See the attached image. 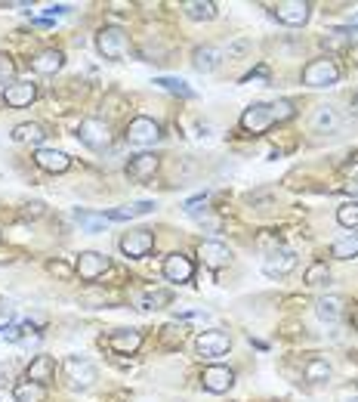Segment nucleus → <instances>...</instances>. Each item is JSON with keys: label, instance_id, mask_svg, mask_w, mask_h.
Returning <instances> with one entry per match:
<instances>
[{"label": "nucleus", "instance_id": "obj_38", "mask_svg": "<svg viewBox=\"0 0 358 402\" xmlns=\"http://www.w3.org/2000/svg\"><path fill=\"white\" fill-rule=\"evenodd\" d=\"M16 77V66H13L10 56H0V87H6V84Z\"/></svg>", "mask_w": 358, "mask_h": 402}, {"label": "nucleus", "instance_id": "obj_27", "mask_svg": "<svg viewBox=\"0 0 358 402\" xmlns=\"http://www.w3.org/2000/svg\"><path fill=\"white\" fill-rule=\"evenodd\" d=\"M331 257H336V260H352V257H358V232H346L343 239H336L331 248Z\"/></svg>", "mask_w": 358, "mask_h": 402}, {"label": "nucleus", "instance_id": "obj_13", "mask_svg": "<svg viewBox=\"0 0 358 402\" xmlns=\"http://www.w3.org/2000/svg\"><path fill=\"white\" fill-rule=\"evenodd\" d=\"M34 99H38V87H34L31 81L10 84V87L3 90V103L10 105V109H28Z\"/></svg>", "mask_w": 358, "mask_h": 402}, {"label": "nucleus", "instance_id": "obj_16", "mask_svg": "<svg viewBox=\"0 0 358 402\" xmlns=\"http://www.w3.org/2000/svg\"><path fill=\"white\" fill-rule=\"evenodd\" d=\"M315 313H318L321 322L334 325V322H340L343 315H346V297H340V294H327V297H318V304H315Z\"/></svg>", "mask_w": 358, "mask_h": 402}, {"label": "nucleus", "instance_id": "obj_28", "mask_svg": "<svg viewBox=\"0 0 358 402\" xmlns=\"http://www.w3.org/2000/svg\"><path fill=\"white\" fill-rule=\"evenodd\" d=\"M13 396H16V402H44L47 390L40 384H34V380H22V384H16Z\"/></svg>", "mask_w": 358, "mask_h": 402}, {"label": "nucleus", "instance_id": "obj_46", "mask_svg": "<svg viewBox=\"0 0 358 402\" xmlns=\"http://www.w3.org/2000/svg\"><path fill=\"white\" fill-rule=\"evenodd\" d=\"M352 53H358V44H352Z\"/></svg>", "mask_w": 358, "mask_h": 402}, {"label": "nucleus", "instance_id": "obj_47", "mask_svg": "<svg viewBox=\"0 0 358 402\" xmlns=\"http://www.w3.org/2000/svg\"><path fill=\"white\" fill-rule=\"evenodd\" d=\"M352 402H358V399H352Z\"/></svg>", "mask_w": 358, "mask_h": 402}, {"label": "nucleus", "instance_id": "obj_32", "mask_svg": "<svg viewBox=\"0 0 358 402\" xmlns=\"http://www.w3.org/2000/svg\"><path fill=\"white\" fill-rule=\"evenodd\" d=\"M336 220H340V226H346V229H358V201H346V204H340Z\"/></svg>", "mask_w": 358, "mask_h": 402}, {"label": "nucleus", "instance_id": "obj_23", "mask_svg": "<svg viewBox=\"0 0 358 402\" xmlns=\"http://www.w3.org/2000/svg\"><path fill=\"white\" fill-rule=\"evenodd\" d=\"M155 211V201H133V204H124V207H114V211L105 214V220H133V217H146V214Z\"/></svg>", "mask_w": 358, "mask_h": 402}, {"label": "nucleus", "instance_id": "obj_12", "mask_svg": "<svg viewBox=\"0 0 358 402\" xmlns=\"http://www.w3.org/2000/svg\"><path fill=\"white\" fill-rule=\"evenodd\" d=\"M198 257H201V263L210 269H223L232 263V251H228L223 241H201V245H198Z\"/></svg>", "mask_w": 358, "mask_h": 402}, {"label": "nucleus", "instance_id": "obj_40", "mask_svg": "<svg viewBox=\"0 0 358 402\" xmlns=\"http://www.w3.org/2000/svg\"><path fill=\"white\" fill-rule=\"evenodd\" d=\"M49 272L59 278H68L71 276V267H65V263H49Z\"/></svg>", "mask_w": 358, "mask_h": 402}, {"label": "nucleus", "instance_id": "obj_11", "mask_svg": "<svg viewBox=\"0 0 358 402\" xmlns=\"http://www.w3.org/2000/svg\"><path fill=\"white\" fill-rule=\"evenodd\" d=\"M201 384H204V390H210V393H228L235 384V371L226 368V365H210V368H204Z\"/></svg>", "mask_w": 358, "mask_h": 402}, {"label": "nucleus", "instance_id": "obj_17", "mask_svg": "<svg viewBox=\"0 0 358 402\" xmlns=\"http://www.w3.org/2000/svg\"><path fill=\"white\" fill-rule=\"evenodd\" d=\"M297 267V254L293 251H272V254L263 260V272L272 278H278V276H288V272Z\"/></svg>", "mask_w": 358, "mask_h": 402}, {"label": "nucleus", "instance_id": "obj_30", "mask_svg": "<svg viewBox=\"0 0 358 402\" xmlns=\"http://www.w3.org/2000/svg\"><path fill=\"white\" fill-rule=\"evenodd\" d=\"M327 278H331V269H327L325 260H315L309 269H306V285L309 288H318V285H325Z\"/></svg>", "mask_w": 358, "mask_h": 402}, {"label": "nucleus", "instance_id": "obj_4", "mask_svg": "<svg viewBox=\"0 0 358 402\" xmlns=\"http://www.w3.org/2000/svg\"><path fill=\"white\" fill-rule=\"evenodd\" d=\"M157 140H161V127L146 114H139V118H133L127 124V142H133V146H152Z\"/></svg>", "mask_w": 358, "mask_h": 402}, {"label": "nucleus", "instance_id": "obj_2", "mask_svg": "<svg viewBox=\"0 0 358 402\" xmlns=\"http://www.w3.org/2000/svg\"><path fill=\"white\" fill-rule=\"evenodd\" d=\"M96 47L105 59H124L130 53V40H127V34L120 28H102L96 34Z\"/></svg>", "mask_w": 358, "mask_h": 402}, {"label": "nucleus", "instance_id": "obj_22", "mask_svg": "<svg viewBox=\"0 0 358 402\" xmlns=\"http://www.w3.org/2000/svg\"><path fill=\"white\" fill-rule=\"evenodd\" d=\"M219 62H223V53H219L217 47H198L195 53H192V66H195L198 71H204V75L217 71Z\"/></svg>", "mask_w": 358, "mask_h": 402}, {"label": "nucleus", "instance_id": "obj_41", "mask_svg": "<svg viewBox=\"0 0 358 402\" xmlns=\"http://www.w3.org/2000/svg\"><path fill=\"white\" fill-rule=\"evenodd\" d=\"M44 13H47V19H53V16H65V13H68V6H62V3H49Z\"/></svg>", "mask_w": 358, "mask_h": 402}, {"label": "nucleus", "instance_id": "obj_44", "mask_svg": "<svg viewBox=\"0 0 358 402\" xmlns=\"http://www.w3.org/2000/svg\"><path fill=\"white\" fill-rule=\"evenodd\" d=\"M0 263H13V251H0Z\"/></svg>", "mask_w": 358, "mask_h": 402}, {"label": "nucleus", "instance_id": "obj_6", "mask_svg": "<svg viewBox=\"0 0 358 402\" xmlns=\"http://www.w3.org/2000/svg\"><path fill=\"white\" fill-rule=\"evenodd\" d=\"M272 124H275V121H272L269 103H254V105H247V109H244V114H241V127H244L247 133H254V136L266 133Z\"/></svg>", "mask_w": 358, "mask_h": 402}, {"label": "nucleus", "instance_id": "obj_15", "mask_svg": "<svg viewBox=\"0 0 358 402\" xmlns=\"http://www.w3.org/2000/svg\"><path fill=\"white\" fill-rule=\"evenodd\" d=\"M34 164H38L40 170H49V174H65L71 158L65 152H59V149H34Z\"/></svg>", "mask_w": 358, "mask_h": 402}, {"label": "nucleus", "instance_id": "obj_3", "mask_svg": "<svg viewBox=\"0 0 358 402\" xmlns=\"http://www.w3.org/2000/svg\"><path fill=\"white\" fill-rule=\"evenodd\" d=\"M77 136H81V142L93 152H99V149H105L111 142V133H109V124H105L102 118H84L81 127H77Z\"/></svg>", "mask_w": 358, "mask_h": 402}, {"label": "nucleus", "instance_id": "obj_36", "mask_svg": "<svg viewBox=\"0 0 358 402\" xmlns=\"http://www.w3.org/2000/svg\"><path fill=\"white\" fill-rule=\"evenodd\" d=\"M75 217L87 232H99L105 226V217H96V214H87V211H75Z\"/></svg>", "mask_w": 358, "mask_h": 402}, {"label": "nucleus", "instance_id": "obj_7", "mask_svg": "<svg viewBox=\"0 0 358 402\" xmlns=\"http://www.w3.org/2000/svg\"><path fill=\"white\" fill-rule=\"evenodd\" d=\"M228 347H232V341L226 332H201L195 341V350L201 359H219L228 353Z\"/></svg>", "mask_w": 358, "mask_h": 402}, {"label": "nucleus", "instance_id": "obj_24", "mask_svg": "<svg viewBox=\"0 0 358 402\" xmlns=\"http://www.w3.org/2000/svg\"><path fill=\"white\" fill-rule=\"evenodd\" d=\"M182 10H185V16L195 19V22H210V19H217V3H213V0H189Z\"/></svg>", "mask_w": 358, "mask_h": 402}, {"label": "nucleus", "instance_id": "obj_42", "mask_svg": "<svg viewBox=\"0 0 358 402\" xmlns=\"http://www.w3.org/2000/svg\"><path fill=\"white\" fill-rule=\"evenodd\" d=\"M247 47H250V40H238V44H232V47H228V56H238V53H244Z\"/></svg>", "mask_w": 358, "mask_h": 402}, {"label": "nucleus", "instance_id": "obj_35", "mask_svg": "<svg viewBox=\"0 0 358 402\" xmlns=\"http://www.w3.org/2000/svg\"><path fill=\"white\" fill-rule=\"evenodd\" d=\"M269 109H272V121H288L293 118V103L290 99H275V103H269Z\"/></svg>", "mask_w": 358, "mask_h": 402}, {"label": "nucleus", "instance_id": "obj_31", "mask_svg": "<svg viewBox=\"0 0 358 402\" xmlns=\"http://www.w3.org/2000/svg\"><path fill=\"white\" fill-rule=\"evenodd\" d=\"M331 378V365H327V359H309L306 362V380H327Z\"/></svg>", "mask_w": 358, "mask_h": 402}, {"label": "nucleus", "instance_id": "obj_45", "mask_svg": "<svg viewBox=\"0 0 358 402\" xmlns=\"http://www.w3.org/2000/svg\"><path fill=\"white\" fill-rule=\"evenodd\" d=\"M352 112L358 114V93H355V96H352Z\"/></svg>", "mask_w": 358, "mask_h": 402}, {"label": "nucleus", "instance_id": "obj_34", "mask_svg": "<svg viewBox=\"0 0 358 402\" xmlns=\"http://www.w3.org/2000/svg\"><path fill=\"white\" fill-rule=\"evenodd\" d=\"M315 131H336V127H340V118H336V112L334 109H318V114H315Z\"/></svg>", "mask_w": 358, "mask_h": 402}, {"label": "nucleus", "instance_id": "obj_21", "mask_svg": "<svg viewBox=\"0 0 358 402\" xmlns=\"http://www.w3.org/2000/svg\"><path fill=\"white\" fill-rule=\"evenodd\" d=\"M62 66H65V56H62V50H44V53H38L31 59V68L38 71V75H56Z\"/></svg>", "mask_w": 358, "mask_h": 402}, {"label": "nucleus", "instance_id": "obj_14", "mask_svg": "<svg viewBox=\"0 0 358 402\" xmlns=\"http://www.w3.org/2000/svg\"><path fill=\"white\" fill-rule=\"evenodd\" d=\"M195 276V267H192V260L185 254H170L167 260H164V278L173 285H182L189 282V278Z\"/></svg>", "mask_w": 358, "mask_h": 402}, {"label": "nucleus", "instance_id": "obj_20", "mask_svg": "<svg viewBox=\"0 0 358 402\" xmlns=\"http://www.w3.org/2000/svg\"><path fill=\"white\" fill-rule=\"evenodd\" d=\"M28 380L47 387L49 380H56V359L53 356H34L28 365Z\"/></svg>", "mask_w": 358, "mask_h": 402}, {"label": "nucleus", "instance_id": "obj_8", "mask_svg": "<svg viewBox=\"0 0 358 402\" xmlns=\"http://www.w3.org/2000/svg\"><path fill=\"white\" fill-rule=\"evenodd\" d=\"M105 269H109V257L99 254V251H84L75 263V272L84 282H96L99 276H105Z\"/></svg>", "mask_w": 358, "mask_h": 402}, {"label": "nucleus", "instance_id": "obj_43", "mask_svg": "<svg viewBox=\"0 0 358 402\" xmlns=\"http://www.w3.org/2000/svg\"><path fill=\"white\" fill-rule=\"evenodd\" d=\"M346 174H349V179H352V183H358V161H352L346 168Z\"/></svg>", "mask_w": 358, "mask_h": 402}, {"label": "nucleus", "instance_id": "obj_19", "mask_svg": "<svg viewBox=\"0 0 358 402\" xmlns=\"http://www.w3.org/2000/svg\"><path fill=\"white\" fill-rule=\"evenodd\" d=\"M155 170H157V155H152V152L136 155V158H130V164H127V177L136 179V183H146V179H152Z\"/></svg>", "mask_w": 358, "mask_h": 402}, {"label": "nucleus", "instance_id": "obj_9", "mask_svg": "<svg viewBox=\"0 0 358 402\" xmlns=\"http://www.w3.org/2000/svg\"><path fill=\"white\" fill-rule=\"evenodd\" d=\"M309 13H312V6L306 3V0H284V3H278V6H275L278 22L293 25V28L309 22Z\"/></svg>", "mask_w": 358, "mask_h": 402}, {"label": "nucleus", "instance_id": "obj_25", "mask_svg": "<svg viewBox=\"0 0 358 402\" xmlns=\"http://www.w3.org/2000/svg\"><path fill=\"white\" fill-rule=\"evenodd\" d=\"M167 304H170V291H164V288H148L136 297L139 310H164Z\"/></svg>", "mask_w": 358, "mask_h": 402}, {"label": "nucleus", "instance_id": "obj_10", "mask_svg": "<svg viewBox=\"0 0 358 402\" xmlns=\"http://www.w3.org/2000/svg\"><path fill=\"white\" fill-rule=\"evenodd\" d=\"M155 248V235L152 229H136V232H127L124 239H120V251H124L127 257H146L148 251Z\"/></svg>", "mask_w": 358, "mask_h": 402}, {"label": "nucleus", "instance_id": "obj_29", "mask_svg": "<svg viewBox=\"0 0 358 402\" xmlns=\"http://www.w3.org/2000/svg\"><path fill=\"white\" fill-rule=\"evenodd\" d=\"M155 84H157V87H164L167 93H176V96H182V99H195V90H192L182 77H167V75H164V77H155Z\"/></svg>", "mask_w": 358, "mask_h": 402}, {"label": "nucleus", "instance_id": "obj_39", "mask_svg": "<svg viewBox=\"0 0 358 402\" xmlns=\"http://www.w3.org/2000/svg\"><path fill=\"white\" fill-rule=\"evenodd\" d=\"M40 214H44V204H40V201H31V204L25 207V217H28V220H38Z\"/></svg>", "mask_w": 358, "mask_h": 402}, {"label": "nucleus", "instance_id": "obj_33", "mask_svg": "<svg viewBox=\"0 0 358 402\" xmlns=\"http://www.w3.org/2000/svg\"><path fill=\"white\" fill-rule=\"evenodd\" d=\"M161 341L167 343L170 350L182 347V341H185V328H182V322H179V325H164V328H161Z\"/></svg>", "mask_w": 358, "mask_h": 402}, {"label": "nucleus", "instance_id": "obj_18", "mask_svg": "<svg viewBox=\"0 0 358 402\" xmlns=\"http://www.w3.org/2000/svg\"><path fill=\"white\" fill-rule=\"evenodd\" d=\"M139 343H142V332H139V328H120V332H111L109 334V347L114 350V353L130 356V353L139 350Z\"/></svg>", "mask_w": 358, "mask_h": 402}, {"label": "nucleus", "instance_id": "obj_37", "mask_svg": "<svg viewBox=\"0 0 358 402\" xmlns=\"http://www.w3.org/2000/svg\"><path fill=\"white\" fill-rule=\"evenodd\" d=\"M185 214H189V217H201V214H207V195L204 192L185 201Z\"/></svg>", "mask_w": 358, "mask_h": 402}, {"label": "nucleus", "instance_id": "obj_5", "mask_svg": "<svg viewBox=\"0 0 358 402\" xmlns=\"http://www.w3.org/2000/svg\"><path fill=\"white\" fill-rule=\"evenodd\" d=\"M65 375L75 390H90V387L96 384V365L87 362V359L71 356V359H65Z\"/></svg>", "mask_w": 358, "mask_h": 402}, {"label": "nucleus", "instance_id": "obj_1", "mask_svg": "<svg viewBox=\"0 0 358 402\" xmlns=\"http://www.w3.org/2000/svg\"><path fill=\"white\" fill-rule=\"evenodd\" d=\"M340 81V68H336L334 59H312L309 66L303 68V84L306 87H334V84Z\"/></svg>", "mask_w": 358, "mask_h": 402}, {"label": "nucleus", "instance_id": "obj_26", "mask_svg": "<svg viewBox=\"0 0 358 402\" xmlns=\"http://www.w3.org/2000/svg\"><path fill=\"white\" fill-rule=\"evenodd\" d=\"M13 140L16 142H25V146H38L47 140V131L40 124H19L16 131H13Z\"/></svg>", "mask_w": 358, "mask_h": 402}]
</instances>
